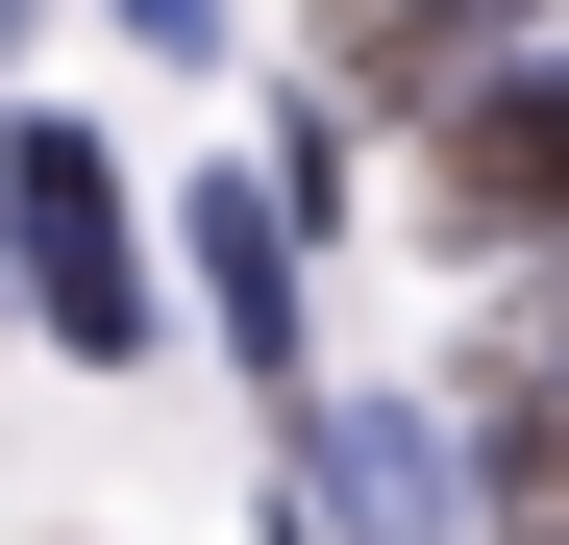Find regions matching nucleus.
Returning <instances> with one entry per match:
<instances>
[{"mask_svg": "<svg viewBox=\"0 0 569 545\" xmlns=\"http://www.w3.org/2000/svg\"><path fill=\"white\" fill-rule=\"evenodd\" d=\"M0 199H26V298H50L74 347H149V272H124V149H100V125H26V149H0Z\"/></svg>", "mask_w": 569, "mask_h": 545, "instance_id": "obj_1", "label": "nucleus"}, {"mask_svg": "<svg viewBox=\"0 0 569 545\" xmlns=\"http://www.w3.org/2000/svg\"><path fill=\"white\" fill-rule=\"evenodd\" d=\"M421 224L446 248H569V75H496V100L421 125Z\"/></svg>", "mask_w": 569, "mask_h": 545, "instance_id": "obj_2", "label": "nucleus"}, {"mask_svg": "<svg viewBox=\"0 0 569 545\" xmlns=\"http://www.w3.org/2000/svg\"><path fill=\"white\" fill-rule=\"evenodd\" d=\"M322 472H347L371 521H446V496H470V472H446V446H421V422H322Z\"/></svg>", "mask_w": 569, "mask_h": 545, "instance_id": "obj_3", "label": "nucleus"}, {"mask_svg": "<svg viewBox=\"0 0 569 545\" xmlns=\"http://www.w3.org/2000/svg\"><path fill=\"white\" fill-rule=\"evenodd\" d=\"M124 26H149V50H223V0H124Z\"/></svg>", "mask_w": 569, "mask_h": 545, "instance_id": "obj_4", "label": "nucleus"}]
</instances>
